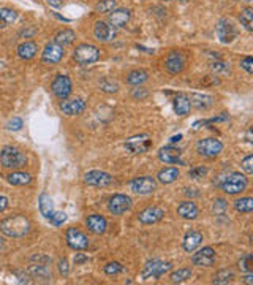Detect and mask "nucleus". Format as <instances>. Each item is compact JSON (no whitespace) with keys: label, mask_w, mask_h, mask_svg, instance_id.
I'll return each mask as SVG.
<instances>
[{"label":"nucleus","mask_w":253,"mask_h":285,"mask_svg":"<svg viewBox=\"0 0 253 285\" xmlns=\"http://www.w3.org/2000/svg\"><path fill=\"white\" fill-rule=\"evenodd\" d=\"M247 185H249L247 176L242 175V173H237V171L228 175L223 179V182L220 184L222 190L225 193H228V195H237V193H241L247 189Z\"/></svg>","instance_id":"20e7f679"},{"label":"nucleus","mask_w":253,"mask_h":285,"mask_svg":"<svg viewBox=\"0 0 253 285\" xmlns=\"http://www.w3.org/2000/svg\"><path fill=\"white\" fill-rule=\"evenodd\" d=\"M163 2H171V0H163Z\"/></svg>","instance_id":"69168bd1"},{"label":"nucleus","mask_w":253,"mask_h":285,"mask_svg":"<svg viewBox=\"0 0 253 285\" xmlns=\"http://www.w3.org/2000/svg\"><path fill=\"white\" fill-rule=\"evenodd\" d=\"M198 214H200V209H198V206L193 203V201H182V203L177 206V215L185 220H193L198 217Z\"/></svg>","instance_id":"393cba45"},{"label":"nucleus","mask_w":253,"mask_h":285,"mask_svg":"<svg viewBox=\"0 0 253 285\" xmlns=\"http://www.w3.org/2000/svg\"><path fill=\"white\" fill-rule=\"evenodd\" d=\"M173 265L169 261H163L159 259H154V260H149L144 268H142L141 274H139V279L141 281H149V279H160L163 274H166L168 271H171Z\"/></svg>","instance_id":"7ed1b4c3"},{"label":"nucleus","mask_w":253,"mask_h":285,"mask_svg":"<svg viewBox=\"0 0 253 285\" xmlns=\"http://www.w3.org/2000/svg\"><path fill=\"white\" fill-rule=\"evenodd\" d=\"M234 2H252V0H234Z\"/></svg>","instance_id":"e2e57ef3"},{"label":"nucleus","mask_w":253,"mask_h":285,"mask_svg":"<svg viewBox=\"0 0 253 285\" xmlns=\"http://www.w3.org/2000/svg\"><path fill=\"white\" fill-rule=\"evenodd\" d=\"M30 230V220L25 215H13L0 222V232L10 238H23Z\"/></svg>","instance_id":"f257e3e1"},{"label":"nucleus","mask_w":253,"mask_h":285,"mask_svg":"<svg viewBox=\"0 0 253 285\" xmlns=\"http://www.w3.org/2000/svg\"><path fill=\"white\" fill-rule=\"evenodd\" d=\"M73 59L78 65H92L100 59V50L97 46L89 45V43H83L76 46V50L73 52Z\"/></svg>","instance_id":"39448f33"},{"label":"nucleus","mask_w":253,"mask_h":285,"mask_svg":"<svg viewBox=\"0 0 253 285\" xmlns=\"http://www.w3.org/2000/svg\"><path fill=\"white\" fill-rule=\"evenodd\" d=\"M150 146H152V140L147 133L135 135L125 141V149L132 154H144L150 149Z\"/></svg>","instance_id":"9b49d317"},{"label":"nucleus","mask_w":253,"mask_h":285,"mask_svg":"<svg viewBox=\"0 0 253 285\" xmlns=\"http://www.w3.org/2000/svg\"><path fill=\"white\" fill-rule=\"evenodd\" d=\"M159 160L163 163H181L182 165V151L173 148V146H165L159 151Z\"/></svg>","instance_id":"412c9836"},{"label":"nucleus","mask_w":253,"mask_h":285,"mask_svg":"<svg viewBox=\"0 0 253 285\" xmlns=\"http://www.w3.org/2000/svg\"><path fill=\"white\" fill-rule=\"evenodd\" d=\"M86 227L93 234H103L108 228V220L101 214H91L86 219Z\"/></svg>","instance_id":"6ab92c4d"},{"label":"nucleus","mask_w":253,"mask_h":285,"mask_svg":"<svg viewBox=\"0 0 253 285\" xmlns=\"http://www.w3.org/2000/svg\"><path fill=\"white\" fill-rule=\"evenodd\" d=\"M87 261V257L84 254H76L74 255V263L76 265H81V263H86Z\"/></svg>","instance_id":"5fc2aeb1"},{"label":"nucleus","mask_w":253,"mask_h":285,"mask_svg":"<svg viewBox=\"0 0 253 285\" xmlns=\"http://www.w3.org/2000/svg\"><path fill=\"white\" fill-rule=\"evenodd\" d=\"M227 209H228V203L223 198H217L214 201V205H212V211H214V214L223 215Z\"/></svg>","instance_id":"79ce46f5"},{"label":"nucleus","mask_w":253,"mask_h":285,"mask_svg":"<svg viewBox=\"0 0 253 285\" xmlns=\"http://www.w3.org/2000/svg\"><path fill=\"white\" fill-rule=\"evenodd\" d=\"M242 284H247V285H250V284H253V276H252V273H245V276L242 277V281H241Z\"/></svg>","instance_id":"4d7b16f0"},{"label":"nucleus","mask_w":253,"mask_h":285,"mask_svg":"<svg viewBox=\"0 0 253 285\" xmlns=\"http://www.w3.org/2000/svg\"><path fill=\"white\" fill-rule=\"evenodd\" d=\"M165 217V211L159 206H149L138 214V220L144 225H152Z\"/></svg>","instance_id":"a211bd4d"},{"label":"nucleus","mask_w":253,"mask_h":285,"mask_svg":"<svg viewBox=\"0 0 253 285\" xmlns=\"http://www.w3.org/2000/svg\"><path fill=\"white\" fill-rule=\"evenodd\" d=\"M132 207V198L124 193H115L108 201V211L113 215H122Z\"/></svg>","instance_id":"f8f14e48"},{"label":"nucleus","mask_w":253,"mask_h":285,"mask_svg":"<svg viewBox=\"0 0 253 285\" xmlns=\"http://www.w3.org/2000/svg\"><path fill=\"white\" fill-rule=\"evenodd\" d=\"M130 189L136 195H149L157 190V179L152 176H139L130 181Z\"/></svg>","instance_id":"6e6552de"},{"label":"nucleus","mask_w":253,"mask_h":285,"mask_svg":"<svg viewBox=\"0 0 253 285\" xmlns=\"http://www.w3.org/2000/svg\"><path fill=\"white\" fill-rule=\"evenodd\" d=\"M3 250H5V239L0 238V252H3Z\"/></svg>","instance_id":"680f3d73"},{"label":"nucleus","mask_w":253,"mask_h":285,"mask_svg":"<svg viewBox=\"0 0 253 285\" xmlns=\"http://www.w3.org/2000/svg\"><path fill=\"white\" fill-rule=\"evenodd\" d=\"M239 269L242 273H252L253 271V257L252 254H245L241 260H239Z\"/></svg>","instance_id":"a19ab883"},{"label":"nucleus","mask_w":253,"mask_h":285,"mask_svg":"<svg viewBox=\"0 0 253 285\" xmlns=\"http://www.w3.org/2000/svg\"><path fill=\"white\" fill-rule=\"evenodd\" d=\"M173 108H174V113L177 116H187L190 113V108H191V103H190V99L188 95L185 94H177L173 100Z\"/></svg>","instance_id":"a878e982"},{"label":"nucleus","mask_w":253,"mask_h":285,"mask_svg":"<svg viewBox=\"0 0 253 285\" xmlns=\"http://www.w3.org/2000/svg\"><path fill=\"white\" fill-rule=\"evenodd\" d=\"M16 52H18V55L23 60H30V59H33L37 55L38 45L35 43V41H24V43H21V45L18 46Z\"/></svg>","instance_id":"cd10ccee"},{"label":"nucleus","mask_w":253,"mask_h":285,"mask_svg":"<svg viewBox=\"0 0 253 285\" xmlns=\"http://www.w3.org/2000/svg\"><path fill=\"white\" fill-rule=\"evenodd\" d=\"M0 163H2L5 168L21 170L27 165V157L24 152L19 151L18 148L5 146V148L0 151Z\"/></svg>","instance_id":"f03ea898"},{"label":"nucleus","mask_w":253,"mask_h":285,"mask_svg":"<svg viewBox=\"0 0 253 285\" xmlns=\"http://www.w3.org/2000/svg\"><path fill=\"white\" fill-rule=\"evenodd\" d=\"M38 206H40V212H42L45 217L49 220V217L52 215L54 209H52V200L47 193H42L38 198Z\"/></svg>","instance_id":"2f4dec72"},{"label":"nucleus","mask_w":253,"mask_h":285,"mask_svg":"<svg viewBox=\"0 0 253 285\" xmlns=\"http://www.w3.org/2000/svg\"><path fill=\"white\" fill-rule=\"evenodd\" d=\"M62 113L67 116H78L86 109V102L83 99H73V100H64L60 105Z\"/></svg>","instance_id":"5701e85b"},{"label":"nucleus","mask_w":253,"mask_h":285,"mask_svg":"<svg viewBox=\"0 0 253 285\" xmlns=\"http://www.w3.org/2000/svg\"><path fill=\"white\" fill-rule=\"evenodd\" d=\"M241 166H242V170L245 171V175H252L253 173V155L250 154V155H247L242 160V163H241Z\"/></svg>","instance_id":"de8ad7c7"},{"label":"nucleus","mask_w":253,"mask_h":285,"mask_svg":"<svg viewBox=\"0 0 253 285\" xmlns=\"http://www.w3.org/2000/svg\"><path fill=\"white\" fill-rule=\"evenodd\" d=\"M8 207V198L5 195H0V212H3Z\"/></svg>","instance_id":"864d4df0"},{"label":"nucleus","mask_w":253,"mask_h":285,"mask_svg":"<svg viewBox=\"0 0 253 285\" xmlns=\"http://www.w3.org/2000/svg\"><path fill=\"white\" fill-rule=\"evenodd\" d=\"M179 2H182V3H185V2H188V0H179Z\"/></svg>","instance_id":"0e129e2a"},{"label":"nucleus","mask_w":253,"mask_h":285,"mask_svg":"<svg viewBox=\"0 0 253 285\" xmlns=\"http://www.w3.org/2000/svg\"><path fill=\"white\" fill-rule=\"evenodd\" d=\"M190 103L191 106H195L198 109H207L212 106V103H214V97H210L207 94H198V92H193L190 94Z\"/></svg>","instance_id":"bb28decb"},{"label":"nucleus","mask_w":253,"mask_h":285,"mask_svg":"<svg viewBox=\"0 0 253 285\" xmlns=\"http://www.w3.org/2000/svg\"><path fill=\"white\" fill-rule=\"evenodd\" d=\"M65 241L68 247L73 250H86L89 247L87 236L81 230H78V228H73V227L65 232Z\"/></svg>","instance_id":"ddd939ff"},{"label":"nucleus","mask_w":253,"mask_h":285,"mask_svg":"<svg viewBox=\"0 0 253 285\" xmlns=\"http://www.w3.org/2000/svg\"><path fill=\"white\" fill-rule=\"evenodd\" d=\"M130 18H132V11L128 8H115L109 13V24H111L114 29L115 27H125Z\"/></svg>","instance_id":"4be33fe9"},{"label":"nucleus","mask_w":253,"mask_h":285,"mask_svg":"<svg viewBox=\"0 0 253 285\" xmlns=\"http://www.w3.org/2000/svg\"><path fill=\"white\" fill-rule=\"evenodd\" d=\"M64 54H65V48L52 40L45 46V50L42 52V62L46 65H56L64 59Z\"/></svg>","instance_id":"1a4fd4ad"},{"label":"nucleus","mask_w":253,"mask_h":285,"mask_svg":"<svg viewBox=\"0 0 253 285\" xmlns=\"http://www.w3.org/2000/svg\"><path fill=\"white\" fill-rule=\"evenodd\" d=\"M203 242V233L198 230H190L184 236L182 241V247L185 252H193L195 249H198Z\"/></svg>","instance_id":"b1692460"},{"label":"nucleus","mask_w":253,"mask_h":285,"mask_svg":"<svg viewBox=\"0 0 253 285\" xmlns=\"http://www.w3.org/2000/svg\"><path fill=\"white\" fill-rule=\"evenodd\" d=\"M223 151V143L217 138H204V140H200L196 143V152L203 157H217L220 155Z\"/></svg>","instance_id":"423d86ee"},{"label":"nucleus","mask_w":253,"mask_h":285,"mask_svg":"<svg viewBox=\"0 0 253 285\" xmlns=\"http://www.w3.org/2000/svg\"><path fill=\"white\" fill-rule=\"evenodd\" d=\"M239 21H241V24L245 27V30H249V32L253 30V10L250 8V6H247V8H244L241 11Z\"/></svg>","instance_id":"4c0bfd02"},{"label":"nucleus","mask_w":253,"mask_h":285,"mask_svg":"<svg viewBox=\"0 0 253 285\" xmlns=\"http://www.w3.org/2000/svg\"><path fill=\"white\" fill-rule=\"evenodd\" d=\"M232 279H234V273H232L231 269H222L214 276L212 282L217 284V285H225V284L232 282Z\"/></svg>","instance_id":"e433bc0d"},{"label":"nucleus","mask_w":253,"mask_h":285,"mask_svg":"<svg viewBox=\"0 0 253 285\" xmlns=\"http://www.w3.org/2000/svg\"><path fill=\"white\" fill-rule=\"evenodd\" d=\"M206 175H207V168H206V166H203V165L195 166V168H191L188 171V178L190 179H201V178H204Z\"/></svg>","instance_id":"c03bdc74"},{"label":"nucleus","mask_w":253,"mask_h":285,"mask_svg":"<svg viewBox=\"0 0 253 285\" xmlns=\"http://www.w3.org/2000/svg\"><path fill=\"white\" fill-rule=\"evenodd\" d=\"M74 40H76V33H74V30H71V29H62L54 35V41L64 48L70 46Z\"/></svg>","instance_id":"c756f323"},{"label":"nucleus","mask_w":253,"mask_h":285,"mask_svg":"<svg viewBox=\"0 0 253 285\" xmlns=\"http://www.w3.org/2000/svg\"><path fill=\"white\" fill-rule=\"evenodd\" d=\"M132 97L136 100H144L149 97V90L144 89V87H138V89H133V92H132Z\"/></svg>","instance_id":"3c124183"},{"label":"nucleus","mask_w":253,"mask_h":285,"mask_svg":"<svg viewBox=\"0 0 253 285\" xmlns=\"http://www.w3.org/2000/svg\"><path fill=\"white\" fill-rule=\"evenodd\" d=\"M49 265H51V263H46V261H33L32 260V265L29 266V273H30L32 277H35V279L51 281L52 279V273H51Z\"/></svg>","instance_id":"aec40b11"},{"label":"nucleus","mask_w":253,"mask_h":285,"mask_svg":"<svg viewBox=\"0 0 253 285\" xmlns=\"http://www.w3.org/2000/svg\"><path fill=\"white\" fill-rule=\"evenodd\" d=\"M210 68L215 75H228L230 73V65L223 60H212Z\"/></svg>","instance_id":"ea45409f"},{"label":"nucleus","mask_w":253,"mask_h":285,"mask_svg":"<svg viewBox=\"0 0 253 285\" xmlns=\"http://www.w3.org/2000/svg\"><path fill=\"white\" fill-rule=\"evenodd\" d=\"M93 37L100 43H109V41L115 38V29L111 24L105 23V21H97L93 26Z\"/></svg>","instance_id":"f3484780"},{"label":"nucleus","mask_w":253,"mask_h":285,"mask_svg":"<svg viewBox=\"0 0 253 285\" xmlns=\"http://www.w3.org/2000/svg\"><path fill=\"white\" fill-rule=\"evenodd\" d=\"M147 79H149V73L146 70H142V68L133 70L127 75V82L132 86H141V84H144Z\"/></svg>","instance_id":"7c9ffc66"},{"label":"nucleus","mask_w":253,"mask_h":285,"mask_svg":"<svg viewBox=\"0 0 253 285\" xmlns=\"http://www.w3.org/2000/svg\"><path fill=\"white\" fill-rule=\"evenodd\" d=\"M195 190H196V189H185V195H187V197H198L200 193L195 192Z\"/></svg>","instance_id":"bf43d9fd"},{"label":"nucleus","mask_w":253,"mask_h":285,"mask_svg":"<svg viewBox=\"0 0 253 285\" xmlns=\"http://www.w3.org/2000/svg\"><path fill=\"white\" fill-rule=\"evenodd\" d=\"M18 19V13L11 8H0V29H6Z\"/></svg>","instance_id":"473e14b6"},{"label":"nucleus","mask_w":253,"mask_h":285,"mask_svg":"<svg viewBox=\"0 0 253 285\" xmlns=\"http://www.w3.org/2000/svg\"><path fill=\"white\" fill-rule=\"evenodd\" d=\"M51 90H52V94L56 95L59 100H67L68 97H70L71 90H73V84H71L70 76L57 75L56 79H54L52 84H51Z\"/></svg>","instance_id":"9d476101"},{"label":"nucleus","mask_w":253,"mask_h":285,"mask_svg":"<svg viewBox=\"0 0 253 285\" xmlns=\"http://www.w3.org/2000/svg\"><path fill=\"white\" fill-rule=\"evenodd\" d=\"M49 220H51V224L52 225H56V227H60L64 224V222L67 220V214L65 212H52V215L49 217Z\"/></svg>","instance_id":"49530a36"},{"label":"nucleus","mask_w":253,"mask_h":285,"mask_svg":"<svg viewBox=\"0 0 253 285\" xmlns=\"http://www.w3.org/2000/svg\"><path fill=\"white\" fill-rule=\"evenodd\" d=\"M16 276L19 277V282H23V284H24V282H25V284H29V282H30L29 279H27V276H24L23 273H19V271H16Z\"/></svg>","instance_id":"13d9d810"},{"label":"nucleus","mask_w":253,"mask_h":285,"mask_svg":"<svg viewBox=\"0 0 253 285\" xmlns=\"http://www.w3.org/2000/svg\"><path fill=\"white\" fill-rule=\"evenodd\" d=\"M241 67H242L244 70L247 72L249 75L253 73V57H252V55H247V57L241 59Z\"/></svg>","instance_id":"8fccbe9b"},{"label":"nucleus","mask_w":253,"mask_h":285,"mask_svg":"<svg viewBox=\"0 0 253 285\" xmlns=\"http://www.w3.org/2000/svg\"><path fill=\"white\" fill-rule=\"evenodd\" d=\"M217 260V255H215V250L212 247H203L198 250L196 254L191 255V263L195 266H200V268H209L215 263Z\"/></svg>","instance_id":"2eb2a0df"},{"label":"nucleus","mask_w":253,"mask_h":285,"mask_svg":"<svg viewBox=\"0 0 253 285\" xmlns=\"http://www.w3.org/2000/svg\"><path fill=\"white\" fill-rule=\"evenodd\" d=\"M8 182L11 185H27L32 182V176L24 171H15L8 175Z\"/></svg>","instance_id":"72a5a7b5"},{"label":"nucleus","mask_w":253,"mask_h":285,"mask_svg":"<svg viewBox=\"0 0 253 285\" xmlns=\"http://www.w3.org/2000/svg\"><path fill=\"white\" fill-rule=\"evenodd\" d=\"M6 129L13 130V131L21 130L23 129V119H21V117H13V119L8 121V124H6Z\"/></svg>","instance_id":"09e8293b"},{"label":"nucleus","mask_w":253,"mask_h":285,"mask_svg":"<svg viewBox=\"0 0 253 285\" xmlns=\"http://www.w3.org/2000/svg\"><path fill=\"white\" fill-rule=\"evenodd\" d=\"M181 140H182V135H174V136L169 138V143L173 144V143H177V141H181Z\"/></svg>","instance_id":"052dcab7"},{"label":"nucleus","mask_w":253,"mask_h":285,"mask_svg":"<svg viewBox=\"0 0 253 285\" xmlns=\"http://www.w3.org/2000/svg\"><path fill=\"white\" fill-rule=\"evenodd\" d=\"M86 184L93 185V187H108L114 182V178L106 171H100V170H92L87 171L84 175Z\"/></svg>","instance_id":"dca6fc26"},{"label":"nucleus","mask_w":253,"mask_h":285,"mask_svg":"<svg viewBox=\"0 0 253 285\" xmlns=\"http://www.w3.org/2000/svg\"><path fill=\"white\" fill-rule=\"evenodd\" d=\"M103 271H105L106 274H109V276H114V274L122 273V271H124V266H122L119 261H111V263H108V265L103 268Z\"/></svg>","instance_id":"37998d69"},{"label":"nucleus","mask_w":253,"mask_h":285,"mask_svg":"<svg viewBox=\"0 0 253 285\" xmlns=\"http://www.w3.org/2000/svg\"><path fill=\"white\" fill-rule=\"evenodd\" d=\"M215 33L217 38L220 40V43L223 45H230L237 38V30L236 27L232 26L231 21H228L227 18H222L215 26Z\"/></svg>","instance_id":"0eeeda50"},{"label":"nucleus","mask_w":253,"mask_h":285,"mask_svg":"<svg viewBox=\"0 0 253 285\" xmlns=\"http://www.w3.org/2000/svg\"><path fill=\"white\" fill-rule=\"evenodd\" d=\"M117 6V0H100V2L95 5V11L100 13V15H105V13H111Z\"/></svg>","instance_id":"58836bf2"},{"label":"nucleus","mask_w":253,"mask_h":285,"mask_svg":"<svg viewBox=\"0 0 253 285\" xmlns=\"http://www.w3.org/2000/svg\"><path fill=\"white\" fill-rule=\"evenodd\" d=\"M100 87H101V90H103V92H108V94H114V92H117V90H119V84H117V82L108 81V79L101 82Z\"/></svg>","instance_id":"a18cd8bd"},{"label":"nucleus","mask_w":253,"mask_h":285,"mask_svg":"<svg viewBox=\"0 0 253 285\" xmlns=\"http://www.w3.org/2000/svg\"><path fill=\"white\" fill-rule=\"evenodd\" d=\"M234 209L241 214H250L253 211V198L244 197L234 201Z\"/></svg>","instance_id":"f704fd0d"},{"label":"nucleus","mask_w":253,"mask_h":285,"mask_svg":"<svg viewBox=\"0 0 253 285\" xmlns=\"http://www.w3.org/2000/svg\"><path fill=\"white\" fill-rule=\"evenodd\" d=\"M191 277V269L190 268H179L177 271H174V273H171L169 276V281L173 284H182L188 281Z\"/></svg>","instance_id":"c9c22d12"},{"label":"nucleus","mask_w":253,"mask_h":285,"mask_svg":"<svg viewBox=\"0 0 253 285\" xmlns=\"http://www.w3.org/2000/svg\"><path fill=\"white\" fill-rule=\"evenodd\" d=\"M187 65V57L182 51H171L165 59V68L173 75L184 72Z\"/></svg>","instance_id":"4468645a"},{"label":"nucleus","mask_w":253,"mask_h":285,"mask_svg":"<svg viewBox=\"0 0 253 285\" xmlns=\"http://www.w3.org/2000/svg\"><path fill=\"white\" fill-rule=\"evenodd\" d=\"M46 3L52 6V8H60L62 6V0H46Z\"/></svg>","instance_id":"6e6d98bb"},{"label":"nucleus","mask_w":253,"mask_h":285,"mask_svg":"<svg viewBox=\"0 0 253 285\" xmlns=\"http://www.w3.org/2000/svg\"><path fill=\"white\" fill-rule=\"evenodd\" d=\"M57 268H59L60 276L67 277L68 274H70V265H68V260H67V259H62V260H60V261H59V265H57Z\"/></svg>","instance_id":"603ef678"},{"label":"nucleus","mask_w":253,"mask_h":285,"mask_svg":"<svg viewBox=\"0 0 253 285\" xmlns=\"http://www.w3.org/2000/svg\"><path fill=\"white\" fill-rule=\"evenodd\" d=\"M181 176V171L174 168V166H169V168H163L159 171V175H157V181H159L160 184H173L174 181H177Z\"/></svg>","instance_id":"c85d7f7f"}]
</instances>
